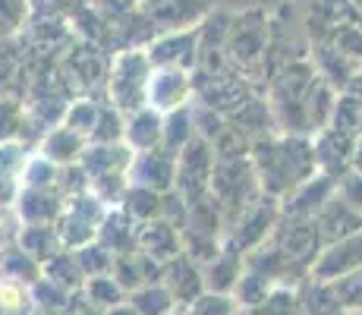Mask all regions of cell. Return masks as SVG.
Segmentation results:
<instances>
[{
	"mask_svg": "<svg viewBox=\"0 0 362 315\" xmlns=\"http://www.w3.org/2000/svg\"><path fill=\"white\" fill-rule=\"evenodd\" d=\"M151 63L139 51H123L110 67V108L114 110H132L136 114L145 104L148 92Z\"/></svg>",
	"mask_w": 362,
	"mask_h": 315,
	"instance_id": "obj_1",
	"label": "cell"
},
{
	"mask_svg": "<svg viewBox=\"0 0 362 315\" xmlns=\"http://www.w3.org/2000/svg\"><path fill=\"white\" fill-rule=\"evenodd\" d=\"M359 268H362V230L344 236L337 243H328L325 252H318L315 262H312V281L334 284Z\"/></svg>",
	"mask_w": 362,
	"mask_h": 315,
	"instance_id": "obj_2",
	"label": "cell"
},
{
	"mask_svg": "<svg viewBox=\"0 0 362 315\" xmlns=\"http://www.w3.org/2000/svg\"><path fill=\"white\" fill-rule=\"evenodd\" d=\"M186 95H189V76H186L183 69L164 67L148 76L145 101H151V108H155L158 114H170V110L186 108Z\"/></svg>",
	"mask_w": 362,
	"mask_h": 315,
	"instance_id": "obj_3",
	"label": "cell"
},
{
	"mask_svg": "<svg viewBox=\"0 0 362 315\" xmlns=\"http://www.w3.org/2000/svg\"><path fill=\"white\" fill-rule=\"evenodd\" d=\"M129 173H132V186L151 189V193H161V189H167L173 183L177 161H173V155H167L164 149L139 151V155L129 161Z\"/></svg>",
	"mask_w": 362,
	"mask_h": 315,
	"instance_id": "obj_4",
	"label": "cell"
},
{
	"mask_svg": "<svg viewBox=\"0 0 362 315\" xmlns=\"http://www.w3.org/2000/svg\"><path fill=\"white\" fill-rule=\"evenodd\" d=\"M64 212V199L51 189H25L16 199V218L23 227H54Z\"/></svg>",
	"mask_w": 362,
	"mask_h": 315,
	"instance_id": "obj_5",
	"label": "cell"
},
{
	"mask_svg": "<svg viewBox=\"0 0 362 315\" xmlns=\"http://www.w3.org/2000/svg\"><path fill=\"white\" fill-rule=\"evenodd\" d=\"M142 246V256L155 258V262H170L180 256V236L173 230V224L167 221H151L142 224V230L136 234V249Z\"/></svg>",
	"mask_w": 362,
	"mask_h": 315,
	"instance_id": "obj_6",
	"label": "cell"
},
{
	"mask_svg": "<svg viewBox=\"0 0 362 315\" xmlns=\"http://www.w3.org/2000/svg\"><path fill=\"white\" fill-rule=\"evenodd\" d=\"M123 136L129 139L132 149L139 151H151L161 149L164 139V114H158L155 108H139L129 117V126H123Z\"/></svg>",
	"mask_w": 362,
	"mask_h": 315,
	"instance_id": "obj_7",
	"label": "cell"
},
{
	"mask_svg": "<svg viewBox=\"0 0 362 315\" xmlns=\"http://www.w3.org/2000/svg\"><path fill=\"white\" fill-rule=\"evenodd\" d=\"M82 151H86V139L76 136L73 130H66L64 123L54 126L51 132L45 136V145H41V158L51 161L54 167L57 164H76V161L82 158Z\"/></svg>",
	"mask_w": 362,
	"mask_h": 315,
	"instance_id": "obj_8",
	"label": "cell"
},
{
	"mask_svg": "<svg viewBox=\"0 0 362 315\" xmlns=\"http://www.w3.org/2000/svg\"><path fill=\"white\" fill-rule=\"evenodd\" d=\"M16 246L32 258L35 265L51 262L54 256H60L64 246H60V236L54 227H23L16 234Z\"/></svg>",
	"mask_w": 362,
	"mask_h": 315,
	"instance_id": "obj_9",
	"label": "cell"
},
{
	"mask_svg": "<svg viewBox=\"0 0 362 315\" xmlns=\"http://www.w3.org/2000/svg\"><path fill=\"white\" fill-rule=\"evenodd\" d=\"M296 299H299V315H344V306L337 303L331 284H318L312 277Z\"/></svg>",
	"mask_w": 362,
	"mask_h": 315,
	"instance_id": "obj_10",
	"label": "cell"
},
{
	"mask_svg": "<svg viewBox=\"0 0 362 315\" xmlns=\"http://www.w3.org/2000/svg\"><path fill=\"white\" fill-rule=\"evenodd\" d=\"M240 281V252L224 249L211 258V268H208V287L211 293H227L230 287Z\"/></svg>",
	"mask_w": 362,
	"mask_h": 315,
	"instance_id": "obj_11",
	"label": "cell"
},
{
	"mask_svg": "<svg viewBox=\"0 0 362 315\" xmlns=\"http://www.w3.org/2000/svg\"><path fill=\"white\" fill-rule=\"evenodd\" d=\"M173 306L177 303L161 284H145L132 293V309L139 315H170Z\"/></svg>",
	"mask_w": 362,
	"mask_h": 315,
	"instance_id": "obj_12",
	"label": "cell"
},
{
	"mask_svg": "<svg viewBox=\"0 0 362 315\" xmlns=\"http://www.w3.org/2000/svg\"><path fill=\"white\" fill-rule=\"evenodd\" d=\"M32 19V0H0V41H13Z\"/></svg>",
	"mask_w": 362,
	"mask_h": 315,
	"instance_id": "obj_13",
	"label": "cell"
},
{
	"mask_svg": "<svg viewBox=\"0 0 362 315\" xmlns=\"http://www.w3.org/2000/svg\"><path fill=\"white\" fill-rule=\"evenodd\" d=\"M0 271H4V277L13 275V277H10L13 284H35V281L41 277L38 265H35L32 258L25 256V252L19 249V246H16V249L10 246V249L0 252Z\"/></svg>",
	"mask_w": 362,
	"mask_h": 315,
	"instance_id": "obj_14",
	"label": "cell"
},
{
	"mask_svg": "<svg viewBox=\"0 0 362 315\" xmlns=\"http://www.w3.org/2000/svg\"><path fill=\"white\" fill-rule=\"evenodd\" d=\"M82 290H86V299H88V303H92V306H101V309H114V306H120V299H123L120 284H117L110 275L86 277Z\"/></svg>",
	"mask_w": 362,
	"mask_h": 315,
	"instance_id": "obj_15",
	"label": "cell"
},
{
	"mask_svg": "<svg viewBox=\"0 0 362 315\" xmlns=\"http://www.w3.org/2000/svg\"><path fill=\"white\" fill-rule=\"evenodd\" d=\"M98 114H101L98 104H92V101H76V104H69V108H66L64 126H66V130H73L76 136H82V139L88 142V136H92L95 123H98Z\"/></svg>",
	"mask_w": 362,
	"mask_h": 315,
	"instance_id": "obj_16",
	"label": "cell"
},
{
	"mask_svg": "<svg viewBox=\"0 0 362 315\" xmlns=\"http://www.w3.org/2000/svg\"><path fill=\"white\" fill-rule=\"evenodd\" d=\"M32 297H35V306H38L45 315H64L66 309V303H69V297H66V290H60L54 281H47L45 275L35 281L32 287Z\"/></svg>",
	"mask_w": 362,
	"mask_h": 315,
	"instance_id": "obj_17",
	"label": "cell"
},
{
	"mask_svg": "<svg viewBox=\"0 0 362 315\" xmlns=\"http://www.w3.org/2000/svg\"><path fill=\"white\" fill-rule=\"evenodd\" d=\"M331 290L337 297V303L344 306V312H362V268L340 277V281H334Z\"/></svg>",
	"mask_w": 362,
	"mask_h": 315,
	"instance_id": "obj_18",
	"label": "cell"
},
{
	"mask_svg": "<svg viewBox=\"0 0 362 315\" xmlns=\"http://www.w3.org/2000/svg\"><path fill=\"white\" fill-rule=\"evenodd\" d=\"M57 167L45 158H29L23 167V177H25V189H54L57 186Z\"/></svg>",
	"mask_w": 362,
	"mask_h": 315,
	"instance_id": "obj_19",
	"label": "cell"
},
{
	"mask_svg": "<svg viewBox=\"0 0 362 315\" xmlns=\"http://www.w3.org/2000/svg\"><path fill=\"white\" fill-rule=\"evenodd\" d=\"M25 123V110L16 98H0V145L13 142V136L19 132V126Z\"/></svg>",
	"mask_w": 362,
	"mask_h": 315,
	"instance_id": "obj_20",
	"label": "cell"
},
{
	"mask_svg": "<svg viewBox=\"0 0 362 315\" xmlns=\"http://www.w3.org/2000/svg\"><path fill=\"white\" fill-rule=\"evenodd\" d=\"M19 76V51L13 41H0V98H10Z\"/></svg>",
	"mask_w": 362,
	"mask_h": 315,
	"instance_id": "obj_21",
	"label": "cell"
},
{
	"mask_svg": "<svg viewBox=\"0 0 362 315\" xmlns=\"http://www.w3.org/2000/svg\"><path fill=\"white\" fill-rule=\"evenodd\" d=\"M192 309L186 315H236V306L224 293H202L199 299H192Z\"/></svg>",
	"mask_w": 362,
	"mask_h": 315,
	"instance_id": "obj_22",
	"label": "cell"
},
{
	"mask_svg": "<svg viewBox=\"0 0 362 315\" xmlns=\"http://www.w3.org/2000/svg\"><path fill=\"white\" fill-rule=\"evenodd\" d=\"M25 303H29V297H25L23 284H13V281L0 284V312H6V315L13 312V315H16V312L25 309Z\"/></svg>",
	"mask_w": 362,
	"mask_h": 315,
	"instance_id": "obj_23",
	"label": "cell"
},
{
	"mask_svg": "<svg viewBox=\"0 0 362 315\" xmlns=\"http://www.w3.org/2000/svg\"><path fill=\"white\" fill-rule=\"evenodd\" d=\"M13 199H16V177L0 173V208H13Z\"/></svg>",
	"mask_w": 362,
	"mask_h": 315,
	"instance_id": "obj_24",
	"label": "cell"
},
{
	"mask_svg": "<svg viewBox=\"0 0 362 315\" xmlns=\"http://www.w3.org/2000/svg\"><path fill=\"white\" fill-rule=\"evenodd\" d=\"M107 315H139V312L132 309V306H114V309H110Z\"/></svg>",
	"mask_w": 362,
	"mask_h": 315,
	"instance_id": "obj_25",
	"label": "cell"
},
{
	"mask_svg": "<svg viewBox=\"0 0 362 315\" xmlns=\"http://www.w3.org/2000/svg\"><path fill=\"white\" fill-rule=\"evenodd\" d=\"M353 164L359 167V177H362V142L356 145V149H353Z\"/></svg>",
	"mask_w": 362,
	"mask_h": 315,
	"instance_id": "obj_26",
	"label": "cell"
},
{
	"mask_svg": "<svg viewBox=\"0 0 362 315\" xmlns=\"http://www.w3.org/2000/svg\"><path fill=\"white\" fill-rule=\"evenodd\" d=\"M344 315H362V312H344Z\"/></svg>",
	"mask_w": 362,
	"mask_h": 315,
	"instance_id": "obj_27",
	"label": "cell"
},
{
	"mask_svg": "<svg viewBox=\"0 0 362 315\" xmlns=\"http://www.w3.org/2000/svg\"><path fill=\"white\" fill-rule=\"evenodd\" d=\"M170 315H186V312H170Z\"/></svg>",
	"mask_w": 362,
	"mask_h": 315,
	"instance_id": "obj_28",
	"label": "cell"
}]
</instances>
